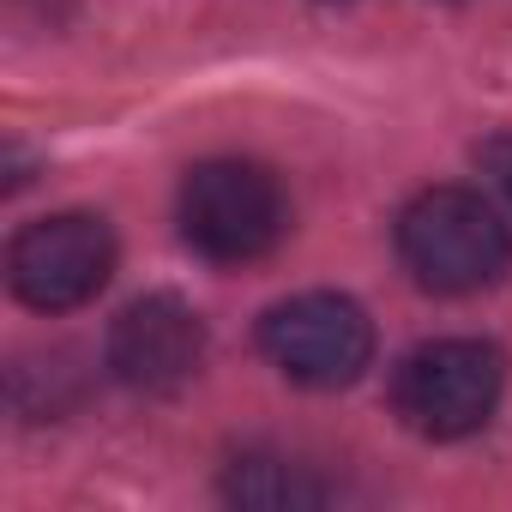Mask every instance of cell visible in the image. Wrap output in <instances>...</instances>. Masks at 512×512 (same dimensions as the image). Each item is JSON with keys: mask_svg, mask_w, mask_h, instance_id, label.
I'll use <instances>...</instances> for the list:
<instances>
[{"mask_svg": "<svg viewBox=\"0 0 512 512\" xmlns=\"http://www.w3.org/2000/svg\"><path fill=\"white\" fill-rule=\"evenodd\" d=\"M181 241L211 266H253L284 241L290 205L272 169L241 163V157H211L193 163L175 199Z\"/></svg>", "mask_w": 512, "mask_h": 512, "instance_id": "obj_2", "label": "cell"}, {"mask_svg": "<svg viewBox=\"0 0 512 512\" xmlns=\"http://www.w3.org/2000/svg\"><path fill=\"white\" fill-rule=\"evenodd\" d=\"M506 386V356L482 338H434L410 350L392 374V410L422 440H464L476 434Z\"/></svg>", "mask_w": 512, "mask_h": 512, "instance_id": "obj_3", "label": "cell"}, {"mask_svg": "<svg viewBox=\"0 0 512 512\" xmlns=\"http://www.w3.org/2000/svg\"><path fill=\"white\" fill-rule=\"evenodd\" d=\"M482 169H488V175L500 181V193L512 199V139H488V145H482Z\"/></svg>", "mask_w": 512, "mask_h": 512, "instance_id": "obj_8", "label": "cell"}, {"mask_svg": "<svg viewBox=\"0 0 512 512\" xmlns=\"http://www.w3.org/2000/svg\"><path fill=\"white\" fill-rule=\"evenodd\" d=\"M205 362V320L181 296H139L109 326V368L133 392H181Z\"/></svg>", "mask_w": 512, "mask_h": 512, "instance_id": "obj_6", "label": "cell"}, {"mask_svg": "<svg viewBox=\"0 0 512 512\" xmlns=\"http://www.w3.org/2000/svg\"><path fill=\"white\" fill-rule=\"evenodd\" d=\"M223 494L241 500V506H314V500H326V488L302 482V476H296L290 464H278V458H235Z\"/></svg>", "mask_w": 512, "mask_h": 512, "instance_id": "obj_7", "label": "cell"}, {"mask_svg": "<svg viewBox=\"0 0 512 512\" xmlns=\"http://www.w3.org/2000/svg\"><path fill=\"white\" fill-rule=\"evenodd\" d=\"M115 278V235L91 211H61L13 235L7 247V284L37 314L85 308Z\"/></svg>", "mask_w": 512, "mask_h": 512, "instance_id": "obj_5", "label": "cell"}, {"mask_svg": "<svg viewBox=\"0 0 512 512\" xmlns=\"http://www.w3.org/2000/svg\"><path fill=\"white\" fill-rule=\"evenodd\" d=\"M260 350L284 380L308 392H338L362 380V368L374 362V326L350 296L308 290V296L278 302L260 320Z\"/></svg>", "mask_w": 512, "mask_h": 512, "instance_id": "obj_4", "label": "cell"}, {"mask_svg": "<svg viewBox=\"0 0 512 512\" xmlns=\"http://www.w3.org/2000/svg\"><path fill=\"white\" fill-rule=\"evenodd\" d=\"M398 260L434 296H476L506 278L512 229L470 187H428L398 211Z\"/></svg>", "mask_w": 512, "mask_h": 512, "instance_id": "obj_1", "label": "cell"}]
</instances>
